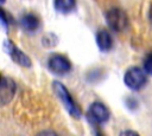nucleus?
<instances>
[{
	"label": "nucleus",
	"instance_id": "obj_9",
	"mask_svg": "<svg viewBox=\"0 0 152 136\" xmlns=\"http://www.w3.org/2000/svg\"><path fill=\"white\" fill-rule=\"evenodd\" d=\"M20 25H21L23 30H25L27 32H34L39 27V19L34 14L28 13V14H25L21 17Z\"/></svg>",
	"mask_w": 152,
	"mask_h": 136
},
{
	"label": "nucleus",
	"instance_id": "obj_11",
	"mask_svg": "<svg viewBox=\"0 0 152 136\" xmlns=\"http://www.w3.org/2000/svg\"><path fill=\"white\" fill-rule=\"evenodd\" d=\"M144 67H145V71L152 76V53H150V54L145 58Z\"/></svg>",
	"mask_w": 152,
	"mask_h": 136
},
{
	"label": "nucleus",
	"instance_id": "obj_7",
	"mask_svg": "<svg viewBox=\"0 0 152 136\" xmlns=\"http://www.w3.org/2000/svg\"><path fill=\"white\" fill-rule=\"evenodd\" d=\"M49 67L56 75H65L71 70L69 59L62 54H53L49 59Z\"/></svg>",
	"mask_w": 152,
	"mask_h": 136
},
{
	"label": "nucleus",
	"instance_id": "obj_1",
	"mask_svg": "<svg viewBox=\"0 0 152 136\" xmlns=\"http://www.w3.org/2000/svg\"><path fill=\"white\" fill-rule=\"evenodd\" d=\"M53 90H55V93L57 95V97L59 98V101L63 103L64 108L68 110V112L75 117V118H78L81 116V110L80 108L77 106V104L75 103V101L72 99L71 95L69 93V91L66 90V88L59 83V82H55L53 83Z\"/></svg>",
	"mask_w": 152,
	"mask_h": 136
},
{
	"label": "nucleus",
	"instance_id": "obj_13",
	"mask_svg": "<svg viewBox=\"0 0 152 136\" xmlns=\"http://www.w3.org/2000/svg\"><path fill=\"white\" fill-rule=\"evenodd\" d=\"M148 15H150V20H151V22H152V6H151V8H150V13H148Z\"/></svg>",
	"mask_w": 152,
	"mask_h": 136
},
{
	"label": "nucleus",
	"instance_id": "obj_2",
	"mask_svg": "<svg viewBox=\"0 0 152 136\" xmlns=\"http://www.w3.org/2000/svg\"><path fill=\"white\" fill-rule=\"evenodd\" d=\"M106 20L110 30H113L114 32H121L128 25V18L126 13L121 8H118V7H114L107 12Z\"/></svg>",
	"mask_w": 152,
	"mask_h": 136
},
{
	"label": "nucleus",
	"instance_id": "obj_10",
	"mask_svg": "<svg viewBox=\"0 0 152 136\" xmlns=\"http://www.w3.org/2000/svg\"><path fill=\"white\" fill-rule=\"evenodd\" d=\"M55 8L61 13H69L75 8V0H53Z\"/></svg>",
	"mask_w": 152,
	"mask_h": 136
},
{
	"label": "nucleus",
	"instance_id": "obj_4",
	"mask_svg": "<svg viewBox=\"0 0 152 136\" xmlns=\"http://www.w3.org/2000/svg\"><path fill=\"white\" fill-rule=\"evenodd\" d=\"M4 50L6 51V53L15 61V63H18L19 65H21V66H24V67H30L31 66V60H30V58L23 52V51H20L18 47H17V45H14L11 40H5L4 41Z\"/></svg>",
	"mask_w": 152,
	"mask_h": 136
},
{
	"label": "nucleus",
	"instance_id": "obj_6",
	"mask_svg": "<svg viewBox=\"0 0 152 136\" xmlns=\"http://www.w3.org/2000/svg\"><path fill=\"white\" fill-rule=\"evenodd\" d=\"M15 93V84L14 82L0 75V105H5L12 101Z\"/></svg>",
	"mask_w": 152,
	"mask_h": 136
},
{
	"label": "nucleus",
	"instance_id": "obj_5",
	"mask_svg": "<svg viewBox=\"0 0 152 136\" xmlns=\"http://www.w3.org/2000/svg\"><path fill=\"white\" fill-rule=\"evenodd\" d=\"M88 118L90 122H93L95 124H102L108 121L109 111L104 104H102L100 102H94L88 110Z\"/></svg>",
	"mask_w": 152,
	"mask_h": 136
},
{
	"label": "nucleus",
	"instance_id": "obj_3",
	"mask_svg": "<svg viewBox=\"0 0 152 136\" xmlns=\"http://www.w3.org/2000/svg\"><path fill=\"white\" fill-rule=\"evenodd\" d=\"M124 80H125V84L132 89V90H140L145 84H146V75L145 72L137 67V66H133L131 69H128L125 73V77H124Z\"/></svg>",
	"mask_w": 152,
	"mask_h": 136
},
{
	"label": "nucleus",
	"instance_id": "obj_8",
	"mask_svg": "<svg viewBox=\"0 0 152 136\" xmlns=\"http://www.w3.org/2000/svg\"><path fill=\"white\" fill-rule=\"evenodd\" d=\"M96 44H97V46L101 51L110 50L112 45H113V40H112V37H110L109 32L106 31V30L99 31L97 34H96Z\"/></svg>",
	"mask_w": 152,
	"mask_h": 136
},
{
	"label": "nucleus",
	"instance_id": "obj_12",
	"mask_svg": "<svg viewBox=\"0 0 152 136\" xmlns=\"http://www.w3.org/2000/svg\"><path fill=\"white\" fill-rule=\"evenodd\" d=\"M0 22L5 26V28H6V30L8 28V17H7L6 12L1 8V6H0Z\"/></svg>",
	"mask_w": 152,
	"mask_h": 136
},
{
	"label": "nucleus",
	"instance_id": "obj_14",
	"mask_svg": "<svg viewBox=\"0 0 152 136\" xmlns=\"http://www.w3.org/2000/svg\"><path fill=\"white\" fill-rule=\"evenodd\" d=\"M0 2H5V0H0Z\"/></svg>",
	"mask_w": 152,
	"mask_h": 136
}]
</instances>
